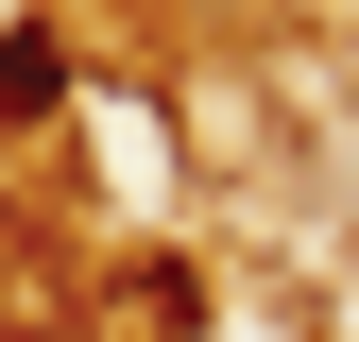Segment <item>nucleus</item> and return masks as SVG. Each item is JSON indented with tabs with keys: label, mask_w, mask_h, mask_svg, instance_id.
<instances>
[{
	"label": "nucleus",
	"mask_w": 359,
	"mask_h": 342,
	"mask_svg": "<svg viewBox=\"0 0 359 342\" xmlns=\"http://www.w3.org/2000/svg\"><path fill=\"white\" fill-rule=\"evenodd\" d=\"M52 103H69V52H52V34H0V137L52 120Z\"/></svg>",
	"instance_id": "f257e3e1"
}]
</instances>
